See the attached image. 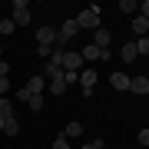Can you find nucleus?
Returning a JSON list of instances; mask_svg holds the SVG:
<instances>
[{"mask_svg":"<svg viewBox=\"0 0 149 149\" xmlns=\"http://www.w3.org/2000/svg\"><path fill=\"white\" fill-rule=\"evenodd\" d=\"M53 149H70V139H66V136H56V139H53Z\"/></svg>","mask_w":149,"mask_h":149,"instance_id":"nucleus-21","label":"nucleus"},{"mask_svg":"<svg viewBox=\"0 0 149 149\" xmlns=\"http://www.w3.org/2000/svg\"><path fill=\"white\" fill-rule=\"evenodd\" d=\"M17 30V23L10 20V17H7V20H0V33H13Z\"/></svg>","mask_w":149,"mask_h":149,"instance_id":"nucleus-20","label":"nucleus"},{"mask_svg":"<svg viewBox=\"0 0 149 149\" xmlns=\"http://www.w3.org/2000/svg\"><path fill=\"white\" fill-rule=\"evenodd\" d=\"M63 80H66V86H73L76 80H80V73H63Z\"/></svg>","mask_w":149,"mask_h":149,"instance_id":"nucleus-24","label":"nucleus"},{"mask_svg":"<svg viewBox=\"0 0 149 149\" xmlns=\"http://www.w3.org/2000/svg\"><path fill=\"white\" fill-rule=\"evenodd\" d=\"M80 56H83V63H96V60H103V63H106V60H109V50H96L93 43H90V47L80 50Z\"/></svg>","mask_w":149,"mask_h":149,"instance_id":"nucleus-4","label":"nucleus"},{"mask_svg":"<svg viewBox=\"0 0 149 149\" xmlns=\"http://www.w3.org/2000/svg\"><path fill=\"white\" fill-rule=\"evenodd\" d=\"M10 20L17 23V27H23V23H30V7L23 3V0H17V3H13V17H10Z\"/></svg>","mask_w":149,"mask_h":149,"instance_id":"nucleus-6","label":"nucleus"},{"mask_svg":"<svg viewBox=\"0 0 149 149\" xmlns=\"http://www.w3.org/2000/svg\"><path fill=\"white\" fill-rule=\"evenodd\" d=\"M56 33H60V37H56V43L63 47V43H70V40L76 37V33H80V23H76V20H66V23H63V27H60Z\"/></svg>","mask_w":149,"mask_h":149,"instance_id":"nucleus-5","label":"nucleus"},{"mask_svg":"<svg viewBox=\"0 0 149 149\" xmlns=\"http://www.w3.org/2000/svg\"><path fill=\"white\" fill-rule=\"evenodd\" d=\"M109 86H113V90H129V76L126 73H113L109 76Z\"/></svg>","mask_w":149,"mask_h":149,"instance_id":"nucleus-12","label":"nucleus"},{"mask_svg":"<svg viewBox=\"0 0 149 149\" xmlns=\"http://www.w3.org/2000/svg\"><path fill=\"white\" fill-rule=\"evenodd\" d=\"M13 116V106H10V100L7 96H0V119H10Z\"/></svg>","mask_w":149,"mask_h":149,"instance_id":"nucleus-15","label":"nucleus"},{"mask_svg":"<svg viewBox=\"0 0 149 149\" xmlns=\"http://www.w3.org/2000/svg\"><path fill=\"white\" fill-rule=\"evenodd\" d=\"M43 90H47V80H43V76H30V80H27V86H23V90H17V96L27 103L30 96H37V93H43Z\"/></svg>","mask_w":149,"mask_h":149,"instance_id":"nucleus-2","label":"nucleus"},{"mask_svg":"<svg viewBox=\"0 0 149 149\" xmlns=\"http://www.w3.org/2000/svg\"><path fill=\"white\" fill-rule=\"evenodd\" d=\"M7 90H10V80H7V76H0V96H7Z\"/></svg>","mask_w":149,"mask_h":149,"instance_id":"nucleus-23","label":"nucleus"},{"mask_svg":"<svg viewBox=\"0 0 149 149\" xmlns=\"http://www.w3.org/2000/svg\"><path fill=\"white\" fill-rule=\"evenodd\" d=\"M80 63H83V56L70 50V53H63V60H60V70H63V73H80Z\"/></svg>","mask_w":149,"mask_h":149,"instance_id":"nucleus-3","label":"nucleus"},{"mask_svg":"<svg viewBox=\"0 0 149 149\" xmlns=\"http://www.w3.org/2000/svg\"><path fill=\"white\" fill-rule=\"evenodd\" d=\"M27 106H30L33 113H40V109H43V93H37V96H30V100H27Z\"/></svg>","mask_w":149,"mask_h":149,"instance_id":"nucleus-18","label":"nucleus"},{"mask_svg":"<svg viewBox=\"0 0 149 149\" xmlns=\"http://www.w3.org/2000/svg\"><path fill=\"white\" fill-rule=\"evenodd\" d=\"M109 37H113V33H109L106 27H100V30L93 33V47H96V50H109Z\"/></svg>","mask_w":149,"mask_h":149,"instance_id":"nucleus-10","label":"nucleus"},{"mask_svg":"<svg viewBox=\"0 0 149 149\" xmlns=\"http://www.w3.org/2000/svg\"><path fill=\"white\" fill-rule=\"evenodd\" d=\"M50 53H53V47H37V56H43V60H50Z\"/></svg>","mask_w":149,"mask_h":149,"instance_id":"nucleus-22","label":"nucleus"},{"mask_svg":"<svg viewBox=\"0 0 149 149\" xmlns=\"http://www.w3.org/2000/svg\"><path fill=\"white\" fill-rule=\"evenodd\" d=\"M80 86H83V96H93V86H96V70H83V73H80Z\"/></svg>","mask_w":149,"mask_h":149,"instance_id":"nucleus-8","label":"nucleus"},{"mask_svg":"<svg viewBox=\"0 0 149 149\" xmlns=\"http://www.w3.org/2000/svg\"><path fill=\"white\" fill-rule=\"evenodd\" d=\"M83 133V126H80V119H73V123H66V129H63V136L66 139H73V136H80Z\"/></svg>","mask_w":149,"mask_h":149,"instance_id":"nucleus-13","label":"nucleus"},{"mask_svg":"<svg viewBox=\"0 0 149 149\" xmlns=\"http://www.w3.org/2000/svg\"><path fill=\"white\" fill-rule=\"evenodd\" d=\"M73 20L76 23H80V30H100V7H96V3H90V7H86V10H80V17H73Z\"/></svg>","mask_w":149,"mask_h":149,"instance_id":"nucleus-1","label":"nucleus"},{"mask_svg":"<svg viewBox=\"0 0 149 149\" xmlns=\"http://www.w3.org/2000/svg\"><path fill=\"white\" fill-rule=\"evenodd\" d=\"M136 139H139V146H149V129H143V133H139Z\"/></svg>","mask_w":149,"mask_h":149,"instance_id":"nucleus-25","label":"nucleus"},{"mask_svg":"<svg viewBox=\"0 0 149 149\" xmlns=\"http://www.w3.org/2000/svg\"><path fill=\"white\" fill-rule=\"evenodd\" d=\"M103 146H106V143H103V139H93V143H86L83 149H103Z\"/></svg>","mask_w":149,"mask_h":149,"instance_id":"nucleus-26","label":"nucleus"},{"mask_svg":"<svg viewBox=\"0 0 149 149\" xmlns=\"http://www.w3.org/2000/svg\"><path fill=\"white\" fill-rule=\"evenodd\" d=\"M119 10H123V13H133V17H136L139 3H136V0H119Z\"/></svg>","mask_w":149,"mask_h":149,"instance_id":"nucleus-17","label":"nucleus"},{"mask_svg":"<svg viewBox=\"0 0 149 149\" xmlns=\"http://www.w3.org/2000/svg\"><path fill=\"white\" fill-rule=\"evenodd\" d=\"M133 30L139 33V37H149V20H146L143 13H136V17H133Z\"/></svg>","mask_w":149,"mask_h":149,"instance_id":"nucleus-11","label":"nucleus"},{"mask_svg":"<svg viewBox=\"0 0 149 149\" xmlns=\"http://www.w3.org/2000/svg\"><path fill=\"white\" fill-rule=\"evenodd\" d=\"M139 13H143L146 20H149V0H146V3H139Z\"/></svg>","mask_w":149,"mask_h":149,"instance_id":"nucleus-27","label":"nucleus"},{"mask_svg":"<svg viewBox=\"0 0 149 149\" xmlns=\"http://www.w3.org/2000/svg\"><path fill=\"white\" fill-rule=\"evenodd\" d=\"M10 73V63H3V60H0V76H7Z\"/></svg>","mask_w":149,"mask_h":149,"instance_id":"nucleus-28","label":"nucleus"},{"mask_svg":"<svg viewBox=\"0 0 149 149\" xmlns=\"http://www.w3.org/2000/svg\"><path fill=\"white\" fill-rule=\"evenodd\" d=\"M56 37H60V33H56L53 27H40V30H37V47H53Z\"/></svg>","mask_w":149,"mask_h":149,"instance_id":"nucleus-7","label":"nucleus"},{"mask_svg":"<svg viewBox=\"0 0 149 149\" xmlns=\"http://www.w3.org/2000/svg\"><path fill=\"white\" fill-rule=\"evenodd\" d=\"M136 53L139 56H149V37H139L136 40Z\"/></svg>","mask_w":149,"mask_h":149,"instance_id":"nucleus-19","label":"nucleus"},{"mask_svg":"<svg viewBox=\"0 0 149 149\" xmlns=\"http://www.w3.org/2000/svg\"><path fill=\"white\" fill-rule=\"evenodd\" d=\"M0 129H3L7 136H17V133H20V123H17V119L10 116V119H3V126H0Z\"/></svg>","mask_w":149,"mask_h":149,"instance_id":"nucleus-14","label":"nucleus"},{"mask_svg":"<svg viewBox=\"0 0 149 149\" xmlns=\"http://www.w3.org/2000/svg\"><path fill=\"white\" fill-rule=\"evenodd\" d=\"M136 56H139V53H136V43H133V40H129V43H126V47H123V60H126V63H133V60H136Z\"/></svg>","mask_w":149,"mask_h":149,"instance_id":"nucleus-16","label":"nucleus"},{"mask_svg":"<svg viewBox=\"0 0 149 149\" xmlns=\"http://www.w3.org/2000/svg\"><path fill=\"white\" fill-rule=\"evenodd\" d=\"M129 90L136 96H149V76H133L129 80Z\"/></svg>","mask_w":149,"mask_h":149,"instance_id":"nucleus-9","label":"nucleus"}]
</instances>
